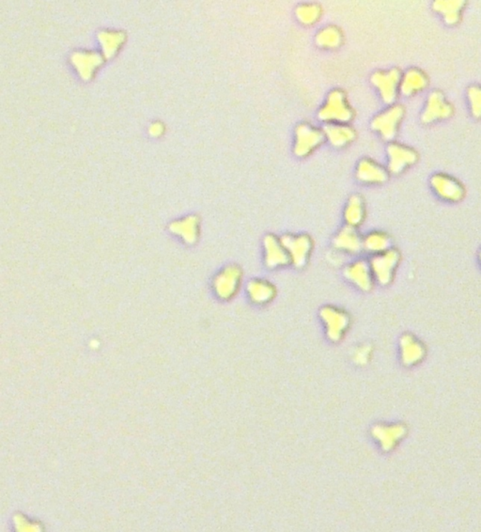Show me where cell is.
Wrapping results in <instances>:
<instances>
[{"label": "cell", "mask_w": 481, "mask_h": 532, "mask_svg": "<svg viewBox=\"0 0 481 532\" xmlns=\"http://www.w3.org/2000/svg\"><path fill=\"white\" fill-rule=\"evenodd\" d=\"M454 111L455 109L452 104L447 100L443 92L432 91L427 97L422 113V121L424 124H429L447 120L452 117Z\"/></svg>", "instance_id": "10"}, {"label": "cell", "mask_w": 481, "mask_h": 532, "mask_svg": "<svg viewBox=\"0 0 481 532\" xmlns=\"http://www.w3.org/2000/svg\"><path fill=\"white\" fill-rule=\"evenodd\" d=\"M101 46L106 58H112L123 46L126 37L118 31H103L99 36Z\"/></svg>", "instance_id": "27"}, {"label": "cell", "mask_w": 481, "mask_h": 532, "mask_svg": "<svg viewBox=\"0 0 481 532\" xmlns=\"http://www.w3.org/2000/svg\"><path fill=\"white\" fill-rule=\"evenodd\" d=\"M465 6L462 0H438L433 3V10L441 14L447 25L456 26L461 22Z\"/></svg>", "instance_id": "21"}, {"label": "cell", "mask_w": 481, "mask_h": 532, "mask_svg": "<svg viewBox=\"0 0 481 532\" xmlns=\"http://www.w3.org/2000/svg\"><path fill=\"white\" fill-rule=\"evenodd\" d=\"M316 43L323 49H340L344 43V34L340 26L328 25L320 29L316 35Z\"/></svg>", "instance_id": "23"}, {"label": "cell", "mask_w": 481, "mask_h": 532, "mask_svg": "<svg viewBox=\"0 0 481 532\" xmlns=\"http://www.w3.org/2000/svg\"><path fill=\"white\" fill-rule=\"evenodd\" d=\"M480 264H481V251H480Z\"/></svg>", "instance_id": "30"}, {"label": "cell", "mask_w": 481, "mask_h": 532, "mask_svg": "<svg viewBox=\"0 0 481 532\" xmlns=\"http://www.w3.org/2000/svg\"><path fill=\"white\" fill-rule=\"evenodd\" d=\"M391 239L383 231H373L363 236V251L374 256L390 249Z\"/></svg>", "instance_id": "25"}, {"label": "cell", "mask_w": 481, "mask_h": 532, "mask_svg": "<svg viewBox=\"0 0 481 532\" xmlns=\"http://www.w3.org/2000/svg\"><path fill=\"white\" fill-rule=\"evenodd\" d=\"M402 76V71L398 68L376 71L371 76V82L385 103L393 104L397 100L400 92Z\"/></svg>", "instance_id": "6"}, {"label": "cell", "mask_w": 481, "mask_h": 532, "mask_svg": "<svg viewBox=\"0 0 481 532\" xmlns=\"http://www.w3.org/2000/svg\"><path fill=\"white\" fill-rule=\"evenodd\" d=\"M74 69L83 79H90L103 64V58L95 52H77L72 56Z\"/></svg>", "instance_id": "19"}, {"label": "cell", "mask_w": 481, "mask_h": 532, "mask_svg": "<svg viewBox=\"0 0 481 532\" xmlns=\"http://www.w3.org/2000/svg\"><path fill=\"white\" fill-rule=\"evenodd\" d=\"M355 117V109L343 89L329 92L319 111L320 120L326 124H350Z\"/></svg>", "instance_id": "1"}, {"label": "cell", "mask_w": 481, "mask_h": 532, "mask_svg": "<svg viewBox=\"0 0 481 532\" xmlns=\"http://www.w3.org/2000/svg\"><path fill=\"white\" fill-rule=\"evenodd\" d=\"M320 317L328 328V334L331 340H340L348 329L350 316L343 308L325 306L320 311Z\"/></svg>", "instance_id": "11"}, {"label": "cell", "mask_w": 481, "mask_h": 532, "mask_svg": "<svg viewBox=\"0 0 481 532\" xmlns=\"http://www.w3.org/2000/svg\"><path fill=\"white\" fill-rule=\"evenodd\" d=\"M264 261L269 268H278L290 264L289 254L281 237L268 234L263 240Z\"/></svg>", "instance_id": "13"}, {"label": "cell", "mask_w": 481, "mask_h": 532, "mask_svg": "<svg viewBox=\"0 0 481 532\" xmlns=\"http://www.w3.org/2000/svg\"><path fill=\"white\" fill-rule=\"evenodd\" d=\"M469 106L475 118H481V86H471L467 91Z\"/></svg>", "instance_id": "28"}, {"label": "cell", "mask_w": 481, "mask_h": 532, "mask_svg": "<svg viewBox=\"0 0 481 532\" xmlns=\"http://www.w3.org/2000/svg\"><path fill=\"white\" fill-rule=\"evenodd\" d=\"M172 231L187 244L197 242L201 231V221L198 216H190L177 221Z\"/></svg>", "instance_id": "22"}, {"label": "cell", "mask_w": 481, "mask_h": 532, "mask_svg": "<svg viewBox=\"0 0 481 532\" xmlns=\"http://www.w3.org/2000/svg\"><path fill=\"white\" fill-rule=\"evenodd\" d=\"M430 79L423 70L418 68H411L402 74L400 81V94L405 96H414L426 90L429 86Z\"/></svg>", "instance_id": "16"}, {"label": "cell", "mask_w": 481, "mask_h": 532, "mask_svg": "<svg viewBox=\"0 0 481 532\" xmlns=\"http://www.w3.org/2000/svg\"><path fill=\"white\" fill-rule=\"evenodd\" d=\"M430 186L439 198L448 202L461 201L466 195L465 186L461 181L443 172L433 175Z\"/></svg>", "instance_id": "8"}, {"label": "cell", "mask_w": 481, "mask_h": 532, "mask_svg": "<svg viewBox=\"0 0 481 532\" xmlns=\"http://www.w3.org/2000/svg\"><path fill=\"white\" fill-rule=\"evenodd\" d=\"M344 276L359 290L369 292L375 284L370 261L358 259L352 261L344 270Z\"/></svg>", "instance_id": "12"}, {"label": "cell", "mask_w": 481, "mask_h": 532, "mask_svg": "<svg viewBox=\"0 0 481 532\" xmlns=\"http://www.w3.org/2000/svg\"><path fill=\"white\" fill-rule=\"evenodd\" d=\"M367 218L366 201L361 195L352 196L344 209V219L347 226L358 229L363 225Z\"/></svg>", "instance_id": "20"}, {"label": "cell", "mask_w": 481, "mask_h": 532, "mask_svg": "<svg viewBox=\"0 0 481 532\" xmlns=\"http://www.w3.org/2000/svg\"><path fill=\"white\" fill-rule=\"evenodd\" d=\"M389 176L388 168L373 159H363L356 168V177L366 184H382L387 182Z\"/></svg>", "instance_id": "14"}, {"label": "cell", "mask_w": 481, "mask_h": 532, "mask_svg": "<svg viewBox=\"0 0 481 532\" xmlns=\"http://www.w3.org/2000/svg\"><path fill=\"white\" fill-rule=\"evenodd\" d=\"M243 270L236 264L224 267L213 279V290L222 300H231L238 294L243 284Z\"/></svg>", "instance_id": "5"}, {"label": "cell", "mask_w": 481, "mask_h": 532, "mask_svg": "<svg viewBox=\"0 0 481 532\" xmlns=\"http://www.w3.org/2000/svg\"><path fill=\"white\" fill-rule=\"evenodd\" d=\"M405 116V106L400 104H392L385 111L375 116L371 126L383 139L385 141H391L399 133Z\"/></svg>", "instance_id": "4"}, {"label": "cell", "mask_w": 481, "mask_h": 532, "mask_svg": "<svg viewBox=\"0 0 481 532\" xmlns=\"http://www.w3.org/2000/svg\"><path fill=\"white\" fill-rule=\"evenodd\" d=\"M281 240L289 254L290 264L297 268L305 266L313 254V239L308 234H288L282 236Z\"/></svg>", "instance_id": "7"}, {"label": "cell", "mask_w": 481, "mask_h": 532, "mask_svg": "<svg viewBox=\"0 0 481 532\" xmlns=\"http://www.w3.org/2000/svg\"><path fill=\"white\" fill-rule=\"evenodd\" d=\"M402 255L397 249L390 248L371 257L370 264L377 283L388 286L394 281Z\"/></svg>", "instance_id": "3"}, {"label": "cell", "mask_w": 481, "mask_h": 532, "mask_svg": "<svg viewBox=\"0 0 481 532\" xmlns=\"http://www.w3.org/2000/svg\"><path fill=\"white\" fill-rule=\"evenodd\" d=\"M335 249L343 254L356 255L363 251V236L358 229L346 226L341 229L334 239Z\"/></svg>", "instance_id": "15"}, {"label": "cell", "mask_w": 481, "mask_h": 532, "mask_svg": "<svg viewBox=\"0 0 481 532\" xmlns=\"http://www.w3.org/2000/svg\"><path fill=\"white\" fill-rule=\"evenodd\" d=\"M400 347H402V361L405 364H417L422 361L425 356V348L423 344L411 335L403 336Z\"/></svg>", "instance_id": "24"}, {"label": "cell", "mask_w": 481, "mask_h": 532, "mask_svg": "<svg viewBox=\"0 0 481 532\" xmlns=\"http://www.w3.org/2000/svg\"><path fill=\"white\" fill-rule=\"evenodd\" d=\"M322 6L314 2L302 3L296 9V17L302 25L311 26L319 23L323 16Z\"/></svg>", "instance_id": "26"}, {"label": "cell", "mask_w": 481, "mask_h": 532, "mask_svg": "<svg viewBox=\"0 0 481 532\" xmlns=\"http://www.w3.org/2000/svg\"><path fill=\"white\" fill-rule=\"evenodd\" d=\"M325 139L337 148L348 146L355 141L358 133L350 124H328L323 129Z\"/></svg>", "instance_id": "17"}, {"label": "cell", "mask_w": 481, "mask_h": 532, "mask_svg": "<svg viewBox=\"0 0 481 532\" xmlns=\"http://www.w3.org/2000/svg\"><path fill=\"white\" fill-rule=\"evenodd\" d=\"M246 293L249 299L255 304L265 305L275 299L277 296V288L266 279L254 278L248 282Z\"/></svg>", "instance_id": "18"}, {"label": "cell", "mask_w": 481, "mask_h": 532, "mask_svg": "<svg viewBox=\"0 0 481 532\" xmlns=\"http://www.w3.org/2000/svg\"><path fill=\"white\" fill-rule=\"evenodd\" d=\"M150 133L153 136H160L164 133V126L159 123L154 124L151 126Z\"/></svg>", "instance_id": "29"}, {"label": "cell", "mask_w": 481, "mask_h": 532, "mask_svg": "<svg viewBox=\"0 0 481 532\" xmlns=\"http://www.w3.org/2000/svg\"><path fill=\"white\" fill-rule=\"evenodd\" d=\"M388 169L389 174H400L410 166L417 164L420 156L414 148L408 145L392 142L388 148Z\"/></svg>", "instance_id": "9"}, {"label": "cell", "mask_w": 481, "mask_h": 532, "mask_svg": "<svg viewBox=\"0 0 481 532\" xmlns=\"http://www.w3.org/2000/svg\"><path fill=\"white\" fill-rule=\"evenodd\" d=\"M325 141V132L320 127L310 123L300 124L295 129L293 151L297 156L305 159L314 154Z\"/></svg>", "instance_id": "2"}]
</instances>
